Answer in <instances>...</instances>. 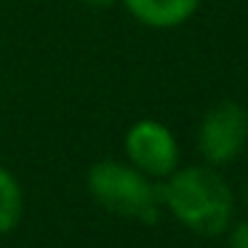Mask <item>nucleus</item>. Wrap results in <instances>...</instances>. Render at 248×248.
I'll return each instance as SVG.
<instances>
[{
  "instance_id": "nucleus-7",
  "label": "nucleus",
  "mask_w": 248,
  "mask_h": 248,
  "mask_svg": "<svg viewBox=\"0 0 248 248\" xmlns=\"http://www.w3.org/2000/svg\"><path fill=\"white\" fill-rule=\"evenodd\" d=\"M230 235H227V243L230 248H248V219L246 221H237L235 227H230Z\"/></svg>"
},
{
  "instance_id": "nucleus-3",
  "label": "nucleus",
  "mask_w": 248,
  "mask_h": 248,
  "mask_svg": "<svg viewBox=\"0 0 248 248\" xmlns=\"http://www.w3.org/2000/svg\"><path fill=\"white\" fill-rule=\"evenodd\" d=\"M248 144V109L235 99H221L205 109L198 125V152L205 166H230Z\"/></svg>"
},
{
  "instance_id": "nucleus-2",
  "label": "nucleus",
  "mask_w": 248,
  "mask_h": 248,
  "mask_svg": "<svg viewBox=\"0 0 248 248\" xmlns=\"http://www.w3.org/2000/svg\"><path fill=\"white\" fill-rule=\"evenodd\" d=\"M88 192L104 211L134 221H157L160 216V184L134 168L128 160L104 157L88 168Z\"/></svg>"
},
{
  "instance_id": "nucleus-6",
  "label": "nucleus",
  "mask_w": 248,
  "mask_h": 248,
  "mask_svg": "<svg viewBox=\"0 0 248 248\" xmlns=\"http://www.w3.org/2000/svg\"><path fill=\"white\" fill-rule=\"evenodd\" d=\"M24 216V192L19 179L0 166V235H8L19 227Z\"/></svg>"
},
{
  "instance_id": "nucleus-9",
  "label": "nucleus",
  "mask_w": 248,
  "mask_h": 248,
  "mask_svg": "<svg viewBox=\"0 0 248 248\" xmlns=\"http://www.w3.org/2000/svg\"><path fill=\"white\" fill-rule=\"evenodd\" d=\"M246 198H248V187H246Z\"/></svg>"
},
{
  "instance_id": "nucleus-5",
  "label": "nucleus",
  "mask_w": 248,
  "mask_h": 248,
  "mask_svg": "<svg viewBox=\"0 0 248 248\" xmlns=\"http://www.w3.org/2000/svg\"><path fill=\"white\" fill-rule=\"evenodd\" d=\"M203 0H120V6L150 30H173L195 16Z\"/></svg>"
},
{
  "instance_id": "nucleus-4",
  "label": "nucleus",
  "mask_w": 248,
  "mask_h": 248,
  "mask_svg": "<svg viewBox=\"0 0 248 248\" xmlns=\"http://www.w3.org/2000/svg\"><path fill=\"white\" fill-rule=\"evenodd\" d=\"M125 160L155 182L168 179L179 168V141L166 123L141 118L123 136Z\"/></svg>"
},
{
  "instance_id": "nucleus-1",
  "label": "nucleus",
  "mask_w": 248,
  "mask_h": 248,
  "mask_svg": "<svg viewBox=\"0 0 248 248\" xmlns=\"http://www.w3.org/2000/svg\"><path fill=\"white\" fill-rule=\"evenodd\" d=\"M160 200L173 219L203 237L232 227L235 195L214 166H184L160 182Z\"/></svg>"
},
{
  "instance_id": "nucleus-8",
  "label": "nucleus",
  "mask_w": 248,
  "mask_h": 248,
  "mask_svg": "<svg viewBox=\"0 0 248 248\" xmlns=\"http://www.w3.org/2000/svg\"><path fill=\"white\" fill-rule=\"evenodd\" d=\"M86 8H91V11H107V8L118 6L120 0H80Z\"/></svg>"
}]
</instances>
